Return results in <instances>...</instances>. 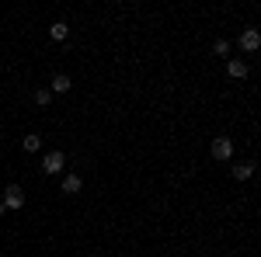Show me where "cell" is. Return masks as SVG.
Listing matches in <instances>:
<instances>
[{
  "label": "cell",
  "mask_w": 261,
  "mask_h": 257,
  "mask_svg": "<svg viewBox=\"0 0 261 257\" xmlns=\"http://www.w3.org/2000/svg\"><path fill=\"white\" fill-rule=\"evenodd\" d=\"M230 157H233V139H230V136H216V139H213V160L226 163Z\"/></svg>",
  "instance_id": "1"
},
{
  "label": "cell",
  "mask_w": 261,
  "mask_h": 257,
  "mask_svg": "<svg viewBox=\"0 0 261 257\" xmlns=\"http://www.w3.org/2000/svg\"><path fill=\"white\" fill-rule=\"evenodd\" d=\"M237 45H241V52H258L261 49V32L258 28H244L241 39H237Z\"/></svg>",
  "instance_id": "2"
},
{
  "label": "cell",
  "mask_w": 261,
  "mask_h": 257,
  "mask_svg": "<svg viewBox=\"0 0 261 257\" xmlns=\"http://www.w3.org/2000/svg\"><path fill=\"white\" fill-rule=\"evenodd\" d=\"M63 167H66V153H63V150H49L45 160H42V170H45V174H60Z\"/></svg>",
  "instance_id": "3"
},
{
  "label": "cell",
  "mask_w": 261,
  "mask_h": 257,
  "mask_svg": "<svg viewBox=\"0 0 261 257\" xmlns=\"http://www.w3.org/2000/svg\"><path fill=\"white\" fill-rule=\"evenodd\" d=\"M4 205H7V209H21V205H24V191H21L18 184H7V191H4Z\"/></svg>",
  "instance_id": "4"
},
{
  "label": "cell",
  "mask_w": 261,
  "mask_h": 257,
  "mask_svg": "<svg viewBox=\"0 0 261 257\" xmlns=\"http://www.w3.org/2000/svg\"><path fill=\"white\" fill-rule=\"evenodd\" d=\"M247 73H251V66L244 60H230L226 63V77L230 80H247Z\"/></svg>",
  "instance_id": "5"
},
{
  "label": "cell",
  "mask_w": 261,
  "mask_h": 257,
  "mask_svg": "<svg viewBox=\"0 0 261 257\" xmlns=\"http://www.w3.org/2000/svg\"><path fill=\"white\" fill-rule=\"evenodd\" d=\"M70 87H73V80L66 77V73H56V77L49 80V91L53 94H70Z\"/></svg>",
  "instance_id": "6"
},
{
  "label": "cell",
  "mask_w": 261,
  "mask_h": 257,
  "mask_svg": "<svg viewBox=\"0 0 261 257\" xmlns=\"http://www.w3.org/2000/svg\"><path fill=\"white\" fill-rule=\"evenodd\" d=\"M60 188H63V195H77V191L84 188V178H81V174H66Z\"/></svg>",
  "instance_id": "7"
},
{
  "label": "cell",
  "mask_w": 261,
  "mask_h": 257,
  "mask_svg": "<svg viewBox=\"0 0 261 257\" xmlns=\"http://www.w3.org/2000/svg\"><path fill=\"white\" fill-rule=\"evenodd\" d=\"M49 35H53V42H66L70 39V24L66 21H53L49 24Z\"/></svg>",
  "instance_id": "8"
},
{
  "label": "cell",
  "mask_w": 261,
  "mask_h": 257,
  "mask_svg": "<svg viewBox=\"0 0 261 257\" xmlns=\"http://www.w3.org/2000/svg\"><path fill=\"white\" fill-rule=\"evenodd\" d=\"M21 146H24V153H39L42 150V136L39 132H28V136L21 139Z\"/></svg>",
  "instance_id": "9"
},
{
  "label": "cell",
  "mask_w": 261,
  "mask_h": 257,
  "mask_svg": "<svg viewBox=\"0 0 261 257\" xmlns=\"http://www.w3.org/2000/svg\"><path fill=\"white\" fill-rule=\"evenodd\" d=\"M230 174H233V181H247L251 174H254V163H251V160H247V163H237Z\"/></svg>",
  "instance_id": "10"
},
{
  "label": "cell",
  "mask_w": 261,
  "mask_h": 257,
  "mask_svg": "<svg viewBox=\"0 0 261 257\" xmlns=\"http://www.w3.org/2000/svg\"><path fill=\"white\" fill-rule=\"evenodd\" d=\"M35 104L49 108V104H53V91H49V87H39V91H35Z\"/></svg>",
  "instance_id": "11"
},
{
  "label": "cell",
  "mask_w": 261,
  "mask_h": 257,
  "mask_svg": "<svg viewBox=\"0 0 261 257\" xmlns=\"http://www.w3.org/2000/svg\"><path fill=\"white\" fill-rule=\"evenodd\" d=\"M213 52H216V56H226V52H230V42H226V39H216V42H213Z\"/></svg>",
  "instance_id": "12"
}]
</instances>
